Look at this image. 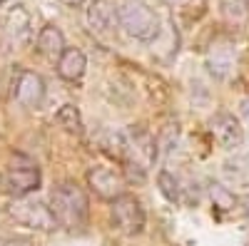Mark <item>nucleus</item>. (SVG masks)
Masks as SVG:
<instances>
[{
    "instance_id": "6ab92c4d",
    "label": "nucleus",
    "mask_w": 249,
    "mask_h": 246,
    "mask_svg": "<svg viewBox=\"0 0 249 246\" xmlns=\"http://www.w3.org/2000/svg\"><path fill=\"white\" fill-rule=\"evenodd\" d=\"M242 117L249 122V97H247V99H242Z\"/></svg>"
},
{
    "instance_id": "6e6552de",
    "label": "nucleus",
    "mask_w": 249,
    "mask_h": 246,
    "mask_svg": "<svg viewBox=\"0 0 249 246\" xmlns=\"http://www.w3.org/2000/svg\"><path fill=\"white\" fill-rule=\"evenodd\" d=\"M40 169L35 167L33 162H25V164H13L10 172L5 174L3 179V187L10 197L15 199H25L28 194L37 192L40 189Z\"/></svg>"
},
{
    "instance_id": "ddd939ff",
    "label": "nucleus",
    "mask_w": 249,
    "mask_h": 246,
    "mask_svg": "<svg viewBox=\"0 0 249 246\" xmlns=\"http://www.w3.org/2000/svg\"><path fill=\"white\" fill-rule=\"evenodd\" d=\"M219 17L232 28L247 25L249 23V0H219Z\"/></svg>"
},
{
    "instance_id": "2eb2a0df",
    "label": "nucleus",
    "mask_w": 249,
    "mask_h": 246,
    "mask_svg": "<svg viewBox=\"0 0 249 246\" xmlns=\"http://www.w3.org/2000/svg\"><path fill=\"white\" fill-rule=\"evenodd\" d=\"M55 122L70 134H82V117L75 105H62L55 115Z\"/></svg>"
},
{
    "instance_id": "dca6fc26",
    "label": "nucleus",
    "mask_w": 249,
    "mask_h": 246,
    "mask_svg": "<svg viewBox=\"0 0 249 246\" xmlns=\"http://www.w3.org/2000/svg\"><path fill=\"white\" fill-rule=\"evenodd\" d=\"M224 177L234 181V184H247L249 181V162L247 159H234V162H227L222 167Z\"/></svg>"
},
{
    "instance_id": "20e7f679",
    "label": "nucleus",
    "mask_w": 249,
    "mask_h": 246,
    "mask_svg": "<svg viewBox=\"0 0 249 246\" xmlns=\"http://www.w3.org/2000/svg\"><path fill=\"white\" fill-rule=\"evenodd\" d=\"M8 212L18 224L35 229V231H53L60 227L53 207H48L43 201H35V199H15Z\"/></svg>"
},
{
    "instance_id": "7ed1b4c3",
    "label": "nucleus",
    "mask_w": 249,
    "mask_h": 246,
    "mask_svg": "<svg viewBox=\"0 0 249 246\" xmlns=\"http://www.w3.org/2000/svg\"><path fill=\"white\" fill-rule=\"evenodd\" d=\"M33 35V17L25 5H13L0 17V50H20Z\"/></svg>"
},
{
    "instance_id": "b1692460",
    "label": "nucleus",
    "mask_w": 249,
    "mask_h": 246,
    "mask_svg": "<svg viewBox=\"0 0 249 246\" xmlns=\"http://www.w3.org/2000/svg\"><path fill=\"white\" fill-rule=\"evenodd\" d=\"M3 179H5V177H0V187H3Z\"/></svg>"
},
{
    "instance_id": "f3484780",
    "label": "nucleus",
    "mask_w": 249,
    "mask_h": 246,
    "mask_svg": "<svg viewBox=\"0 0 249 246\" xmlns=\"http://www.w3.org/2000/svg\"><path fill=\"white\" fill-rule=\"evenodd\" d=\"M157 184H160V192L164 194V199H167V201H179V181L167 169H162L157 174Z\"/></svg>"
},
{
    "instance_id": "1a4fd4ad",
    "label": "nucleus",
    "mask_w": 249,
    "mask_h": 246,
    "mask_svg": "<svg viewBox=\"0 0 249 246\" xmlns=\"http://www.w3.org/2000/svg\"><path fill=\"white\" fill-rule=\"evenodd\" d=\"M88 184H90V189L100 197V199H105V201H115L124 194V177L110 167H92L88 172Z\"/></svg>"
},
{
    "instance_id": "f03ea898",
    "label": "nucleus",
    "mask_w": 249,
    "mask_h": 246,
    "mask_svg": "<svg viewBox=\"0 0 249 246\" xmlns=\"http://www.w3.org/2000/svg\"><path fill=\"white\" fill-rule=\"evenodd\" d=\"M120 28L132 40L155 43L160 37V17L144 0H124L120 8Z\"/></svg>"
},
{
    "instance_id": "9d476101",
    "label": "nucleus",
    "mask_w": 249,
    "mask_h": 246,
    "mask_svg": "<svg viewBox=\"0 0 249 246\" xmlns=\"http://www.w3.org/2000/svg\"><path fill=\"white\" fill-rule=\"evenodd\" d=\"M88 23L95 33H110L120 25V8L112 0H92L88 8Z\"/></svg>"
},
{
    "instance_id": "0eeeda50",
    "label": "nucleus",
    "mask_w": 249,
    "mask_h": 246,
    "mask_svg": "<svg viewBox=\"0 0 249 246\" xmlns=\"http://www.w3.org/2000/svg\"><path fill=\"white\" fill-rule=\"evenodd\" d=\"M210 132L222 149H237L244 145V127L232 112H214L210 119Z\"/></svg>"
},
{
    "instance_id": "f8f14e48",
    "label": "nucleus",
    "mask_w": 249,
    "mask_h": 246,
    "mask_svg": "<svg viewBox=\"0 0 249 246\" xmlns=\"http://www.w3.org/2000/svg\"><path fill=\"white\" fill-rule=\"evenodd\" d=\"M35 45H37V52H43V55H48V57H60L62 52L68 50L65 35H62V30H60L57 25H45L43 30L37 33Z\"/></svg>"
},
{
    "instance_id": "9b49d317",
    "label": "nucleus",
    "mask_w": 249,
    "mask_h": 246,
    "mask_svg": "<svg viewBox=\"0 0 249 246\" xmlns=\"http://www.w3.org/2000/svg\"><path fill=\"white\" fill-rule=\"evenodd\" d=\"M88 70V57L77 48H68L57 57V75L68 82H77Z\"/></svg>"
},
{
    "instance_id": "5701e85b",
    "label": "nucleus",
    "mask_w": 249,
    "mask_h": 246,
    "mask_svg": "<svg viewBox=\"0 0 249 246\" xmlns=\"http://www.w3.org/2000/svg\"><path fill=\"white\" fill-rule=\"evenodd\" d=\"M5 3H8V0H0V5H5Z\"/></svg>"
},
{
    "instance_id": "a211bd4d",
    "label": "nucleus",
    "mask_w": 249,
    "mask_h": 246,
    "mask_svg": "<svg viewBox=\"0 0 249 246\" xmlns=\"http://www.w3.org/2000/svg\"><path fill=\"white\" fill-rule=\"evenodd\" d=\"M207 65H210V70H212L217 77H227V75H230V70H232V57H230V55L222 57V55L212 52L210 57H207Z\"/></svg>"
},
{
    "instance_id": "4be33fe9",
    "label": "nucleus",
    "mask_w": 249,
    "mask_h": 246,
    "mask_svg": "<svg viewBox=\"0 0 249 246\" xmlns=\"http://www.w3.org/2000/svg\"><path fill=\"white\" fill-rule=\"evenodd\" d=\"M167 3H172V5H182V3H187V0H167Z\"/></svg>"
},
{
    "instance_id": "aec40b11",
    "label": "nucleus",
    "mask_w": 249,
    "mask_h": 246,
    "mask_svg": "<svg viewBox=\"0 0 249 246\" xmlns=\"http://www.w3.org/2000/svg\"><path fill=\"white\" fill-rule=\"evenodd\" d=\"M242 209H244V214L249 216V194H244V197H242Z\"/></svg>"
},
{
    "instance_id": "423d86ee",
    "label": "nucleus",
    "mask_w": 249,
    "mask_h": 246,
    "mask_svg": "<svg viewBox=\"0 0 249 246\" xmlns=\"http://www.w3.org/2000/svg\"><path fill=\"white\" fill-rule=\"evenodd\" d=\"M45 80L33 70H20L13 82V97L28 110H40L45 102Z\"/></svg>"
},
{
    "instance_id": "f257e3e1",
    "label": "nucleus",
    "mask_w": 249,
    "mask_h": 246,
    "mask_svg": "<svg viewBox=\"0 0 249 246\" xmlns=\"http://www.w3.org/2000/svg\"><path fill=\"white\" fill-rule=\"evenodd\" d=\"M50 207L60 227L80 229L88 221V197L75 181H60L50 194Z\"/></svg>"
},
{
    "instance_id": "412c9836",
    "label": "nucleus",
    "mask_w": 249,
    "mask_h": 246,
    "mask_svg": "<svg viewBox=\"0 0 249 246\" xmlns=\"http://www.w3.org/2000/svg\"><path fill=\"white\" fill-rule=\"evenodd\" d=\"M62 3H65V5H70V8H77V5H82V3H85V0H62Z\"/></svg>"
},
{
    "instance_id": "39448f33",
    "label": "nucleus",
    "mask_w": 249,
    "mask_h": 246,
    "mask_svg": "<svg viewBox=\"0 0 249 246\" xmlns=\"http://www.w3.org/2000/svg\"><path fill=\"white\" fill-rule=\"evenodd\" d=\"M112 221L115 227L127 234V236H135L144 229V221H147V216H144V209L137 197L132 194H122L120 199L112 201Z\"/></svg>"
},
{
    "instance_id": "4468645a",
    "label": "nucleus",
    "mask_w": 249,
    "mask_h": 246,
    "mask_svg": "<svg viewBox=\"0 0 249 246\" xmlns=\"http://www.w3.org/2000/svg\"><path fill=\"white\" fill-rule=\"evenodd\" d=\"M210 199H212V207L217 212H232L234 204H237L234 192L227 187V184H222V181H212L210 184Z\"/></svg>"
}]
</instances>
